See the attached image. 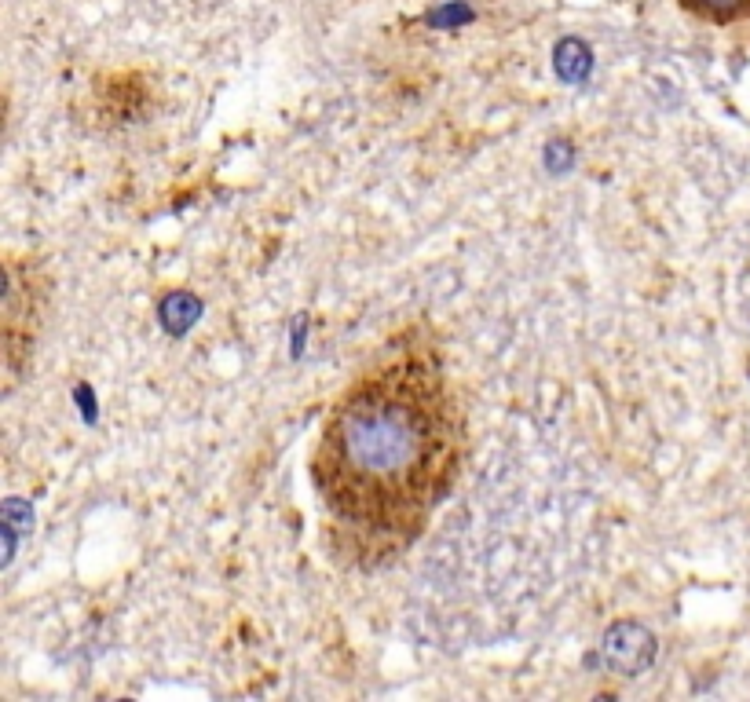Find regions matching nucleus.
Returning a JSON list of instances; mask_svg holds the SVG:
<instances>
[{
	"mask_svg": "<svg viewBox=\"0 0 750 702\" xmlns=\"http://www.w3.org/2000/svg\"><path fill=\"white\" fill-rule=\"evenodd\" d=\"M465 447L469 425L440 351L407 333L322 417L311 483L337 549L359 567L407 553L450 498Z\"/></svg>",
	"mask_w": 750,
	"mask_h": 702,
	"instance_id": "nucleus-1",
	"label": "nucleus"
},
{
	"mask_svg": "<svg viewBox=\"0 0 750 702\" xmlns=\"http://www.w3.org/2000/svg\"><path fill=\"white\" fill-rule=\"evenodd\" d=\"M604 655H608V662L615 670L633 677V673H641L652 666L655 637L644 626H637V622H619V626H611L608 637H604Z\"/></svg>",
	"mask_w": 750,
	"mask_h": 702,
	"instance_id": "nucleus-2",
	"label": "nucleus"
},
{
	"mask_svg": "<svg viewBox=\"0 0 750 702\" xmlns=\"http://www.w3.org/2000/svg\"><path fill=\"white\" fill-rule=\"evenodd\" d=\"M677 8L707 26H736L750 22V0H677Z\"/></svg>",
	"mask_w": 750,
	"mask_h": 702,
	"instance_id": "nucleus-3",
	"label": "nucleus"
},
{
	"mask_svg": "<svg viewBox=\"0 0 750 702\" xmlns=\"http://www.w3.org/2000/svg\"><path fill=\"white\" fill-rule=\"evenodd\" d=\"M557 74L568 77V81H579L582 74H590V48L575 37L560 41L557 48Z\"/></svg>",
	"mask_w": 750,
	"mask_h": 702,
	"instance_id": "nucleus-4",
	"label": "nucleus"
},
{
	"mask_svg": "<svg viewBox=\"0 0 750 702\" xmlns=\"http://www.w3.org/2000/svg\"><path fill=\"white\" fill-rule=\"evenodd\" d=\"M198 311H202V304H198L191 293H172V297L161 304V319H165L169 330L183 333L194 319H198Z\"/></svg>",
	"mask_w": 750,
	"mask_h": 702,
	"instance_id": "nucleus-5",
	"label": "nucleus"
},
{
	"mask_svg": "<svg viewBox=\"0 0 750 702\" xmlns=\"http://www.w3.org/2000/svg\"><path fill=\"white\" fill-rule=\"evenodd\" d=\"M472 19V8H465V4H447V8H440V11H432L429 15V22L432 26H461V22H469Z\"/></svg>",
	"mask_w": 750,
	"mask_h": 702,
	"instance_id": "nucleus-6",
	"label": "nucleus"
}]
</instances>
